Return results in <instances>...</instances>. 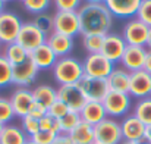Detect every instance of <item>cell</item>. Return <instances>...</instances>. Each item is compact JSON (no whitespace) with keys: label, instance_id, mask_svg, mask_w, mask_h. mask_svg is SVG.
Returning <instances> with one entry per match:
<instances>
[{"label":"cell","instance_id":"obj_12","mask_svg":"<svg viewBox=\"0 0 151 144\" xmlns=\"http://www.w3.org/2000/svg\"><path fill=\"white\" fill-rule=\"evenodd\" d=\"M57 100L63 101L70 110H75V112H81V109L87 103V98L78 84L60 85L57 88Z\"/></svg>","mask_w":151,"mask_h":144},{"label":"cell","instance_id":"obj_31","mask_svg":"<svg viewBox=\"0 0 151 144\" xmlns=\"http://www.w3.org/2000/svg\"><path fill=\"white\" fill-rule=\"evenodd\" d=\"M13 118H15V112L10 100L7 97H0V124L3 125L12 124Z\"/></svg>","mask_w":151,"mask_h":144},{"label":"cell","instance_id":"obj_41","mask_svg":"<svg viewBox=\"0 0 151 144\" xmlns=\"http://www.w3.org/2000/svg\"><path fill=\"white\" fill-rule=\"evenodd\" d=\"M51 144H73V143H72V140L69 138L68 134H59Z\"/></svg>","mask_w":151,"mask_h":144},{"label":"cell","instance_id":"obj_11","mask_svg":"<svg viewBox=\"0 0 151 144\" xmlns=\"http://www.w3.org/2000/svg\"><path fill=\"white\" fill-rule=\"evenodd\" d=\"M38 72H40V69L37 68V65L31 60V57H28L25 62L13 66L12 84H15L16 87L28 88L31 84H34Z\"/></svg>","mask_w":151,"mask_h":144},{"label":"cell","instance_id":"obj_5","mask_svg":"<svg viewBox=\"0 0 151 144\" xmlns=\"http://www.w3.org/2000/svg\"><path fill=\"white\" fill-rule=\"evenodd\" d=\"M82 66H84V74L87 77L100 78V80H107V77L114 69V63H111L101 53L87 54L82 62Z\"/></svg>","mask_w":151,"mask_h":144},{"label":"cell","instance_id":"obj_23","mask_svg":"<svg viewBox=\"0 0 151 144\" xmlns=\"http://www.w3.org/2000/svg\"><path fill=\"white\" fill-rule=\"evenodd\" d=\"M28 140L29 137L25 134L21 125H16V124L4 125L0 135V144H25Z\"/></svg>","mask_w":151,"mask_h":144},{"label":"cell","instance_id":"obj_37","mask_svg":"<svg viewBox=\"0 0 151 144\" xmlns=\"http://www.w3.org/2000/svg\"><path fill=\"white\" fill-rule=\"evenodd\" d=\"M141 22H144L147 27L151 28V0H142L141 6L137 12V16Z\"/></svg>","mask_w":151,"mask_h":144},{"label":"cell","instance_id":"obj_51","mask_svg":"<svg viewBox=\"0 0 151 144\" xmlns=\"http://www.w3.org/2000/svg\"><path fill=\"white\" fill-rule=\"evenodd\" d=\"M138 144H150V143H147V141H142V143H138Z\"/></svg>","mask_w":151,"mask_h":144},{"label":"cell","instance_id":"obj_25","mask_svg":"<svg viewBox=\"0 0 151 144\" xmlns=\"http://www.w3.org/2000/svg\"><path fill=\"white\" fill-rule=\"evenodd\" d=\"M1 54L6 57V60L15 66V65H19L22 62H25L28 57H29V53L22 47L19 43L13 41V43H9V44H4L1 48Z\"/></svg>","mask_w":151,"mask_h":144},{"label":"cell","instance_id":"obj_13","mask_svg":"<svg viewBox=\"0 0 151 144\" xmlns=\"http://www.w3.org/2000/svg\"><path fill=\"white\" fill-rule=\"evenodd\" d=\"M126 41L123 40L122 34H114V33H109L107 35H104V43L101 48V54L104 57H107L111 63H120V59L125 53L126 48Z\"/></svg>","mask_w":151,"mask_h":144},{"label":"cell","instance_id":"obj_8","mask_svg":"<svg viewBox=\"0 0 151 144\" xmlns=\"http://www.w3.org/2000/svg\"><path fill=\"white\" fill-rule=\"evenodd\" d=\"M22 24L24 22L18 15H15L13 12L3 10L0 13V43L4 46L16 41Z\"/></svg>","mask_w":151,"mask_h":144},{"label":"cell","instance_id":"obj_19","mask_svg":"<svg viewBox=\"0 0 151 144\" xmlns=\"http://www.w3.org/2000/svg\"><path fill=\"white\" fill-rule=\"evenodd\" d=\"M79 115H81V119L84 122H87L93 127L99 125L101 121H104L107 118L106 109H104L101 101H87L84 104V107L81 109Z\"/></svg>","mask_w":151,"mask_h":144},{"label":"cell","instance_id":"obj_20","mask_svg":"<svg viewBox=\"0 0 151 144\" xmlns=\"http://www.w3.org/2000/svg\"><path fill=\"white\" fill-rule=\"evenodd\" d=\"M129 81H131V72H128L122 66H114L111 74L107 77V85L110 91L129 93Z\"/></svg>","mask_w":151,"mask_h":144},{"label":"cell","instance_id":"obj_7","mask_svg":"<svg viewBox=\"0 0 151 144\" xmlns=\"http://www.w3.org/2000/svg\"><path fill=\"white\" fill-rule=\"evenodd\" d=\"M148 33H150V27H147L138 18H131L122 28V37L128 46L145 47Z\"/></svg>","mask_w":151,"mask_h":144},{"label":"cell","instance_id":"obj_50","mask_svg":"<svg viewBox=\"0 0 151 144\" xmlns=\"http://www.w3.org/2000/svg\"><path fill=\"white\" fill-rule=\"evenodd\" d=\"M1 48H3V44L0 43V54H1Z\"/></svg>","mask_w":151,"mask_h":144},{"label":"cell","instance_id":"obj_27","mask_svg":"<svg viewBox=\"0 0 151 144\" xmlns=\"http://www.w3.org/2000/svg\"><path fill=\"white\" fill-rule=\"evenodd\" d=\"M132 115H135L145 127L151 125V96L137 100L132 107Z\"/></svg>","mask_w":151,"mask_h":144},{"label":"cell","instance_id":"obj_54","mask_svg":"<svg viewBox=\"0 0 151 144\" xmlns=\"http://www.w3.org/2000/svg\"><path fill=\"white\" fill-rule=\"evenodd\" d=\"M22 1H24V0H22Z\"/></svg>","mask_w":151,"mask_h":144},{"label":"cell","instance_id":"obj_42","mask_svg":"<svg viewBox=\"0 0 151 144\" xmlns=\"http://www.w3.org/2000/svg\"><path fill=\"white\" fill-rule=\"evenodd\" d=\"M144 71H147V72L151 75V50H147L145 63H144Z\"/></svg>","mask_w":151,"mask_h":144},{"label":"cell","instance_id":"obj_32","mask_svg":"<svg viewBox=\"0 0 151 144\" xmlns=\"http://www.w3.org/2000/svg\"><path fill=\"white\" fill-rule=\"evenodd\" d=\"M46 35H50L51 33L54 31V21H53V16L47 15V13H40V15H35V19L32 21Z\"/></svg>","mask_w":151,"mask_h":144},{"label":"cell","instance_id":"obj_26","mask_svg":"<svg viewBox=\"0 0 151 144\" xmlns=\"http://www.w3.org/2000/svg\"><path fill=\"white\" fill-rule=\"evenodd\" d=\"M32 96H34L35 101L44 104L49 109L51 104L57 100V90L54 87H51V85L41 84V85H37L35 88H32Z\"/></svg>","mask_w":151,"mask_h":144},{"label":"cell","instance_id":"obj_52","mask_svg":"<svg viewBox=\"0 0 151 144\" xmlns=\"http://www.w3.org/2000/svg\"><path fill=\"white\" fill-rule=\"evenodd\" d=\"M3 1H4V3H6V1H10V0H3Z\"/></svg>","mask_w":151,"mask_h":144},{"label":"cell","instance_id":"obj_16","mask_svg":"<svg viewBox=\"0 0 151 144\" xmlns=\"http://www.w3.org/2000/svg\"><path fill=\"white\" fill-rule=\"evenodd\" d=\"M147 56V47L141 46H126L125 53L120 59V66L125 68L128 72H135L144 69Z\"/></svg>","mask_w":151,"mask_h":144},{"label":"cell","instance_id":"obj_43","mask_svg":"<svg viewBox=\"0 0 151 144\" xmlns=\"http://www.w3.org/2000/svg\"><path fill=\"white\" fill-rule=\"evenodd\" d=\"M144 141L151 144V125L145 127V134H144Z\"/></svg>","mask_w":151,"mask_h":144},{"label":"cell","instance_id":"obj_44","mask_svg":"<svg viewBox=\"0 0 151 144\" xmlns=\"http://www.w3.org/2000/svg\"><path fill=\"white\" fill-rule=\"evenodd\" d=\"M145 47H147V50H151V28H150V33H148V38H147Z\"/></svg>","mask_w":151,"mask_h":144},{"label":"cell","instance_id":"obj_30","mask_svg":"<svg viewBox=\"0 0 151 144\" xmlns=\"http://www.w3.org/2000/svg\"><path fill=\"white\" fill-rule=\"evenodd\" d=\"M12 72L13 66L6 60L3 54H0V88L12 84Z\"/></svg>","mask_w":151,"mask_h":144},{"label":"cell","instance_id":"obj_1","mask_svg":"<svg viewBox=\"0 0 151 144\" xmlns=\"http://www.w3.org/2000/svg\"><path fill=\"white\" fill-rule=\"evenodd\" d=\"M81 35H107L113 25V15L104 3H84L78 10Z\"/></svg>","mask_w":151,"mask_h":144},{"label":"cell","instance_id":"obj_3","mask_svg":"<svg viewBox=\"0 0 151 144\" xmlns=\"http://www.w3.org/2000/svg\"><path fill=\"white\" fill-rule=\"evenodd\" d=\"M101 103L106 109L107 116L113 119L125 118L132 109V97L129 96V93L109 91Z\"/></svg>","mask_w":151,"mask_h":144},{"label":"cell","instance_id":"obj_2","mask_svg":"<svg viewBox=\"0 0 151 144\" xmlns=\"http://www.w3.org/2000/svg\"><path fill=\"white\" fill-rule=\"evenodd\" d=\"M51 72H53L54 80L60 85L78 84L81 81V78L85 75L82 62H79L76 57H72V56L59 57L57 62L54 63Z\"/></svg>","mask_w":151,"mask_h":144},{"label":"cell","instance_id":"obj_33","mask_svg":"<svg viewBox=\"0 0 151 144\" xmlns=\"http://www.w3.org/2000/svg\"><path fill=\"white\" fill-rule=\"evenodd\" d=\"M21 128L25 131V134L31 138L34 134H37L40 131V121L27 115L24 118H21Z\"/></svg>","mask_w":151,"mask_h":144},{"label":"cell","instance_id":"obj_28","mask_svg":"<svg viewBox=\"0 0 151 144\" xmlns=\"http://www.w3.org/2000/svg\"><path fill=\"white\" fill-rule=\"evenodd\" d=\"M81 121H82V119H81L79 112L69 110V112L60 119V130H62V134H69Z\"/></svg>","mask_w":151,"mask_h":144},{"label":"cell","instance_id":"obj_36","mask_svg":"<svg viewBox=\"0 0 151 144\" xmlns=\"http://www.w3.org/2000/svg\"><path fill=\"white\" fill-rule=\"evenodd\" d=\"M40 130H46V131H51L56 134H62L60 130V119L51 116V115H46L43 119H40Z\"/></svg>","mask_w":151,"mask_h":144},{"label":"cell","instance_id":"obj_9","mask_svg":"<svg viewBox=\"0 0 151 144\" xmlns=\"http://www.w3.org/2000/svg\"><path fill=\"white\" fill-rule=\"evenodd\" d=\"M54 31L68 37H75L81 33L78 12H56L53 15Z\"/></svg>","mask_w":151,"mask_h":144},{"label":"cell","instance_id":"obj_29","mask_svg":"<svg viewBox=\"0 0 151 144\" xmlns=\"http://www.w3.org/2000/svg\"><path fill=\"white\" fill-rule=\"evenodd\" d=\"M103 43H104V35H84L82 37V46L88 51V54L101 53Z\"/></svg>","mask_w":151,"mask_h":144},{"label":"cell","instance_id":"obj_49","mask_svg":"<svg viewBox=\"0 0 151 144\" xmlns=\"http://www.w3.org/2000/svg\"><path fill=\"white\" fill-rule=\"evenodd\" d=\"M25 144H37V143H34L32 140H28V141H27V143H25Z\"/></svg>","mask_w":151,"mask_h":144},{"label":"cell","instance_id":"obj_35","mask_svg":"<svg viewBox=\"0 0 151 144\" xmlns=\"http://www.w3.org/2000/svg\"><path fill=\"white\" fill-rule=\"evenodd\" d=\"M51 0H24V6L28 12L34 13V15H40L44 13L46 9H49Z\"/></svg>","mask_w":151,"mask_h":144},{"label":"cell","instance_id":"obj_38","mask_svg":"<svg viewBox=\"0 0 151 144\" xmlns=\"http://www.w3.org/2000/svg\"><path fill=\"white\" fill-rule=\"evenodd\" d=\"M57 135H59V134H56V132L46 131V130H40V131H38L37 134H34L29 140H32L34 143H37V144H51Z\"/></svg>","mask_w":151,"mask_h":144},{"label":"cell","instance_id":"obj_24","mask_svg":"<svg viewBox=\"0 0 151 144\" xmlns=\"http://www.w3.org/2000/svg\"><path fill=\"white\" fill-rule=\"evenodd\" d=\"M69 138L73 144H93L96 143L94 138V127L81 121L69 134Z\"/></svg>","mask_w":151,"mask_h":144},{"label":"cell","instance_id":"obj_53","mask_svg":"<svg viewBox=\"0 0 151 144\" xmlns=\"http://www.w3.org/2000/svg\"><path fill=\"white\" fill-rule=\"evenodd\" d=\"M93 144H97V143H93Z\"/></svg>","mask_w":151,"mask_h":144},{"label":"cell","instance_id":"obj_45","mask_svg":"<svg viewBox=\"0 0 151 144\" xmlns=\"http://www.w3.org/2000/svg\"><path fill=\"white\" fill-rule=\"evenodd\" d=\"M85 3H106V0H84Z\"/></svg>","mask_w":151,"mask_h":144},{"label":"cell","instance_id":"obj_48","mask_svg":"<svg viewBox=\"0 0 151 144\" xmlns=\"http://www.w3.org/2000/svg\"><path fill=\"white\" fill-rule=\"evenodd\" d=\"M3 128H4V125H3V124H0V135H1V131H3Z\"/></svg>","mask_w":151,"mask_h":144},{"label":"cell","instance_id":"obj_4","mask_svg":"<svg viewBox=\"0 0 151 144\" xmlns=\"http://www.w3.org/2000/svg\"><path fill=\"white\" fill-rule=\"evenodd\" d=\"M94 138L97 144H120L123 141L120 121L107 116L94 127Z\"/></svg>","mask_w":151,"mask_h":144},{"label":"cell","instance_id":"obj_6","mask_svg":"<svg viewBox=\"0 0 151 144\" xmlns=\"http://www.w3.org/2000/svg\"><path fill=\"white\" fill-rule=\"evenodd\" d=\"M46 41H47V35L34 22H24L16 38V43H19L28 53L46 44Z\"/></svg>","mask_w":151,"mask_h":144},{"label":"cell","instance_id":"obj_47","mask_svg":"<svg viewBox=\"0 0 151 144\" xmlns=\"http://www.w3.org/2000/svg\"><path fill=\"white\" fill-rule=\"evenodd\" d=\"M120 144H137V143H131V141H125V140H123Z\"/></svg>","mask_w":151,"mask_h":144},{"label":"cell","instance_id":"obj_21","mask_svg":"<svg viewBox=\"0 0 151 144\" xmlns=\"http://www.w3.org/2000/svg\"><path fill=\"white\" fill-rule=\"evenodd\" d=\"M46 43L49 44V47L54 51V54L57 57L69 56V53L73 48V38L72 37L59 34L56 31H53L50 35H47V41Z\"/></svg>","mask_w":151,"mask_h":144},{"label":"cell","instance_id":"obj_10","mask_svg":"<svg viewBox=\"0 0 151 144\" xmlns=\"http://www.w3.org/2000/svg\"><path fill=\"white\" fill-rule=\"evenodd\" d=\"M79 88L82 90L87 101H103L107 93L110 91L107 85V80H100V78H93L84 75L81 81L78 82Z\"/></svg>","mask_w":151,"mask_h":144},{"label":"cell","instance_id":"obj_18","mask_svg":"<svg viewBox=\"0 0 151 144\" xmlns=\"http://www.w3.org/2000/svg\"><path fill=\"white\" fill-rule=\"evenodd\" d=\"M142 0H106L107 9L116 18L131 19L137 16V12L141 6Z\"/></svg>","mask_w":151,"mask_h":144},{"label":"cell","instance_id":"obj_39","mask_svg":"<svg viewBox=\"0 0 151 144\" xmlns=\"http://www.w3.org/2000/svg\"><path fill=\"white\" fill-rule=\"evenodd\" d=\"M70 109L63 103V101H60V100H56L53 104H51L50 107H49V115L51 116H54V118H57V119H62L68 112H69Z\"/></svg>","mask_w":151,"mask_h":144},{"label":"cell","instance_id":"obj_40","mask_svg":"<svg viewBox=\"0 0 151 144\" xmlns=\"http://www.w3.org/2000/svg\"><path fill=\"white\" fill-rule=\"evenodd\" d=\"M47 113H49V109H47L44 104H41V103H38V101H35V100H34V103H32V106H31V109H29V113H28V115L40 121V119H43Z\"/></svg>","mask_w":151,"mask_h":144},{"label":"cell","instance_id":"obj_34","mask_svg":"<svg viewBox=\"0 0 151 144\" xmlns=\"http://www.w3.org/2000/svg\"><path fill=\"white\" fill-rule=\"evenodd\" d=\"M84 0H53L57 12H78Z\"/></svg>","mask_w":151,"mask_h":144},{"label":"cell","instance_id":"obj_46","mask_svg":"<svg viewBox=\"0 0 151 144\" xmlns=\"http://www.w3.org/2000/svg\"><path fill=\"white\" fill-rule=\"evenodd\" d=\"M3 10H4V1H3V0H0V13H1Z\"/></svg>","mask_w":151,"mask_h":144},{"label":"cell","instance_id":"obj_22","mask_svg":"<svg viewBox=\"0 0 151 144\" xmlns=\"http://www.w3.org/2000/svg\"><path fill=\"white\" fill-rule=\"evenodd\" d=\"M31 60L37 65L38 69H53L54 63L57 62V56L54 54V51L49 47V44H43L38 48H35L34 51L29 53Z\"/></svg>","mask_w":151,"mask_h":144},{"label":"cell","instance_id":"obj_15","mask_svg":"<svg viewBox=\"0 0 151 144\" xmlns=\"http://www.w3.org/2000/svg\"><path fill=\"white\" fill-rule=\"evenodd\" d=\"M129 96L137 100L151 96V75L147 71L141 69V71L131 72Z\"/></svg>","mask_w":151,"mask_h":144},{"label":"cell","instance_id":"obj_17","mask_svg":"<svg viewBox=\"0 0 151 144\" xmlns=\"http://www.w3.org/2000/svg\"><path fill=\"white\" fill-rule=\"evenodd\" d=\"M10 103H12V107H13V112H15V116L18 118H24L29 113V109L34 103V96H32V90L29 88H22V87H18L12 96L9 97Z\"/></svg>","mask_w":151,"mask_h":144},{"label":"cell","instance_id":"obj_14","mask_svg":"<svg viewBox=\"0 0 151 144\" xmlns=\"http://www.w3.org/2000/svg\"><path fill=\"white\" fill-rule=\"evenodd\" d=\"M120 128H122V135L125 141L131 143H142L144 141V134H145V125L132 113L126 115L120 121Z\"/></svg>","mask_w":151,"mask_h":144}]
</instances>
